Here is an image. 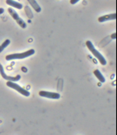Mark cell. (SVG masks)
I'll use <instances>...</instances> for the list:
<instances>
[{
    "label": "cell",
    "instance_id": "cell-12",
    "mask_svg": "<svg viewBox=\"0 0 117 135\" xmlns=\"http://www.w3.org/2000/svg\"><path fill=\"white\" fill-rule=\"evenodd\" d=\"M79 1H80V0H70V3L74 5V4H76V3H78Z\"/></svg>",
    "mask_w": 117,
    "mask_h": 135
},
{
    "label": "cell",
    "instance_id": "cell-7",
    "mask_svg": "<svg viewBox=\"0 0 117 135\" xmlns=\"http://www.w3.org/2000/svg\"><path fill=\"white\" fill-rule=\"evenodd\" d=\"M116 18V14L115 13H111V14H107L103 16H100L99 19H97V21L103 23L105 21H114Z\"/></svg>",
    "mask_w": 117,
    "mask_h": 135
},
{
    "label": "cell",
    "instance_id": "cell-14",
    "mask_svg": "<svg viewBox=\"0 0 117 135\" xmlns=\"http://www.w3.org/2000/svg\"><path fill=\"white\" fill-rule=\"evenodd\" d=\"M3 12H4V9L2 8V7H0V15H2Z\"/></svg>",
    "mask_w": 117,
    "mask_h": 135
},
{
    "label": "cell",
    "instance_id": "cell-13",
    "mask_svg": "<svg viewBox=\"0 0 117 135\" xmlns=\"http://www.w3.org/2000/svg\"><path fill=\"white\" fill-rule=\"evenodd\" d=\"M111 39H115V33H113L111 35Z\"/></svg>",
    "mask_w": 117,
    "mask_h": 135
},
{
    "label": "cell",
    "instance_id": "cell-10",
    "mask_svg": "<svg viewBox=\"0 0 117 135\" xmlns=\"http://www.w3.org/2000/svg\"><path fill=\"white\" fill-rule=\"evenodd\" d=\"M94 76H96V78H97V80H99L101 83H104L105 82V78H104V76H103V75L101 73V72L99 71V70H97V69H96V70H94Z\"/></svg>",
    "mask_w": 117,
    "mask_h": 135
},
{
    "label": "cell",
    "instance_id": "cell-2",
    "mask_svg": "<svg viewBox=\"0 0 117 135\" xmlns=\"http://www.w3.org/2000/svg\"><path fill=\"white\" fill-rule=\"evenodd\" d=\"M35 53V51L33 49H30L25 52L22 53H16V54H10L6 56L7 60H22L25 59L26 57L31 56Z\"/></svg>",
    "mask_w": 117,
    "mask_h": 135
},
{
    "label": "cell",
    "instance_id": "cell-9",
    "mask_svg": "<svg viewBox=\"0 0 117 135\" xmlns=\"http://www.w3.org/2000/svg\"><path fill=\"white\" fill-rule=\"evenodd\" d=\"M6 3L7 5L11 6V7H13L14 8H16V9H22L23 8V5L19 3H17L14 0H6Z\"/></svg>",
    "mask_w": 117,
    "mask_h": 135
},
{
    "label": "cell",
    "instance_id": "cell-6",
    "mask_svg": "<svg viewBox=\"0 0 117 135\" xmlns=\"http://www.w3.org/2000/svg\"><path fill=\"white\" fill-rule=\"evenodd\" d=\"M39 95L44 98L47 99H58L60 98V94L58 93H55V92H50V91H45L42 90L39 91Z\"/></svg>",
    "mask_w": 117,
    "mask_h": 135
},
{
    "label": "cell",
    "instance_id": "cell-8",
    "mask_svg": "<svg viewBox=\"0 0 117 135\" xmlns=\"http://www.w3.org/2000/svg\"><path fill=\"white\" fill-rule=\"evenodd\" d=\"M28 2V3L30 4V6L33 8V10L36 12H40L42 11V8L41 7L39 6V4L36 2V0H27Z\"/></svg>",
    "mask_w": 117,
    "mask_h": 135
},
{
    "label": "cell",
    "instance_id": "cell-5",
    "mask_svg": "<svg viewBox=\"0 0 117 135\" xmlns=\"http://www.w3.org/2000/svg\"><path fill=\"white\" fill-rule=\"evenodd\" d=\"M0 75H1V76L3 79H5L7 81H19V79L21 78V76L19 75H17V76H14V78H13V76L7 75L5 73V72H4L3 67V65L1 64H0Z\"/></svg>",
    "mask_w": 117,
    "mask_h": 135
},
{
    "label": "cell",
    "instance_id": "cell-3",
    "mask_svg": "<svg viewBox=\"0 0 117 135\" xmlns=\"http://www.w3.org/2000/svg\"><path fill=\"white\" fill-rule=\"evenodd\" d=\"M8 87L10 88H12L13 90H16L17 92H19V94H21L22 95L24 96H26V97H28V96L30 95V93H29V91L25 90L24 88L21 87L18 84L15 83V81H7V84H6Z\"/></svg>",
    "mask_w": 117,
    "mask_h": 135
},
{
    "label": "cell",
    "instance_id": "cell-1",
    "mask_svg": "<svg viewBox=\"0 0 117 135\" xmlns=\"http://www.w3.org/2000/svg\"><path fill=\"white\" fill-rule=\"evenodd\" d=\"M85 46H87L88 49L90 50V51L94 55V57L96 58V59L99 60V62L102 64V65H106V59H104V57L103 56V55L95 49L94 46L93 45V43L90 42V41H86L85 42Z\"/></svg>",
    "mask_w": 117,
    "mask_h": 135
},
{
    "label": "cell",
    "instance_id": "cell-4",
    "mask_svg": "<svg viewBox=\"0 0 117 135\" xmlns=\"http://www.w3.org/2000/svg\"><path fill=\"white\" fill-rule=\"evenodd\" d=\"M8 12H9V14L11 15V16L13 18V20H15L16 21V23L21 26L22 28H25L26 27H27V25H26V23L22 20V19L19 16V15H18V13L14 10V9L12 8V7H9L8 8Z\"/></svg>",
    "mask_w": 117,
    "mask_h": 135
},
{
    "label": "cell",
    "instance_id": "cell-11",
    "mask_svg": "<svg viewBox=\"0 0 117 135\" xmlns=\"http://www.w3.org/2000/svg\"><path fill=\"white\" fill-rule=\"evenodd\" d=\"M10 42H11V41H10L9 39H6V40L1 44V46H0V53L3 52V51L5 49V48H6L7 46H9Z\"/></svg>",
    "mask_w": 117,
    "mask_h": 135
}]
</instances>
